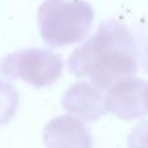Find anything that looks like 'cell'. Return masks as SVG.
Instances as JSON below:
<instances>
[{"mask_svg":"<svg viewBox=\"0 0 148 148\" xmlns=\"http://www.w3.org/2000/svg\"><path fill=\"white\" fill-rule=\"evenodd\" d=\"M64 60L51 49L27 48L7 55L0 62V73L5 78L22 79L36 88L53 84L61 77Z\"/></svg>","mask_w":148,"mask_h":148,"instance_id":"obj_3","label":"cell"},{"mask_svg":"<svg viewBox=\"0 0 148 148\" xmlns=\"http://www.w3.org/2000/svg\"><path fill=\"white\" fill-rule=\"evenodd\" d=\"M146 113L148 114V83L146 86Z\"/></svg>","mask_w":148,"mask_h":148,"instance_id":"obj_10","label":"cell"},{"mask_svg":"<svg viewBox=\"0 0 148 148\" xmlns=\"http://www.w3.org/2000/svg\"><path fill=\"white\" fill-rule=\"evenodd\" d=\"M62 107L86 121H96L108 113L101 90L88 82H77L65 91Z\"/></svg>","mask_w":148,"mask_h":148,"instance_id":"obj_6","label":"cell"},{"mask_svg":"<svg viewBox=\"0 0 148 148\" xmlns=\"http://www.w3.org/2000/svg\"><path fill=\"white\" fill-rule=\"evenodd\" d=\"M38 23L48 46L65 47L87 36L94 25V8L83 0H44Z\"/></svg>","mask_w":148,"mask_h":148,"instance_id":"obj_2","label":"cell"},{"mask_svg":"<svg viewBox=\"0 0 148 148\" xmlns=\"http://www.w3.org/2000/svg\"><path fill=\"white\" fill-rule=\"evenodd\" d=\"M129 148H148V120H143L134 126L127 138Z\"/></svg>","mask_w":148,"mask_h":148,"instance_id":"obj_8","label":"cell"},{"mask_svg":"<svg viewBox=\"0 0 148 148\" xmlns=\"http://www.w3.org/2000/svg\"><path fill=\"white\" fill-rule=\"evenodd\" d=\"M138 53L142 56V66L144 72L148 73V27L140 31L138 43Z\"/></svg>","mask_w":148,"mask_h":148,"instance_id":"obj_9","label":"cell"},{"mask_svg":"<svg viewBox=\"0 0 148 148\" xmlns=\"http://www.w3.org/2000/svg\"><path fill=\"white\" fill-rule=\"evenodd\" d=\"M147 82L134 75L116 81L107 90L104 99L107 110L125 121L135 120L146 113Z\"/></svg>","mask_w":148,"mask_h":148,"instance_id":"obj_4","label":"cell"},{"mask_svg":"<svg viewBox=\"0 0 148 148\" xmlns=\"http://www.w3.org/2000/svg\"><path fill=\"white\" fill-rule=\"evenodd\" d=\"M47 148H92L94 139L87 125L75 116L64 114L51 120L44 127Z\"/></svg>","mask_w":148,"mask_h":148,"instance_id":"obj_5","label":"cell"},{"mask_svg":"<svg viewBox=\"0 0 148 148\" xmlns=\"http://www.w3.org/2000/svg\"><path fill=\"white\" fill-rule=\"evenodd\" d=\"M138 57V43L133 33L123 23L108 20L70 55L68 66L75 77H88L94 86L104 91L118 79L134 75Z\"/></svg>","mask_w":148,"mask_h":148,"instance_id":"obj_1","label":"cell"},{"mask_svg":"<svg viewBox=\"0 0 148 148\" xmlns=\"http://www.w3.org/2000/svg\"><path fill=\"white\" fill-rule=\"evenodd\" d=\"M20 104V95L16 87L0 79V126L8 123L16 116Z\"/></svg>","mask_w":148,"mask_h":148,"instance_id":"obj_7","label":"cell"}]
</instances>
